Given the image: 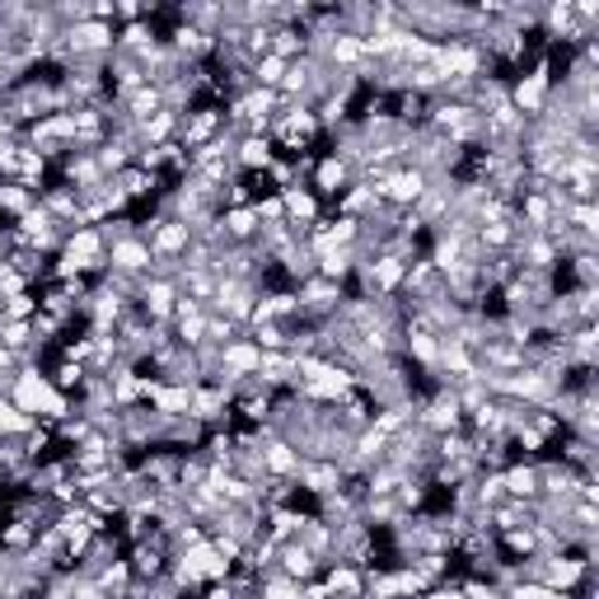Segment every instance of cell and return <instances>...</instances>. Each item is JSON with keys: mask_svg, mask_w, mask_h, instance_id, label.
I'll use <instances>...</instances> for the list:
<instances>
[{"mask_svg": "<svg viewBox=\"0 0 599 599\" xmlns=\"http://www.w3.org/2000/svg\"><path fill=\"white\" fill-rule=\"evenodd\" d=\"M351 183H356V169H351V165H347V159L337 155V150H318V155L309 159L305 188H309V192H314L324 207H333L337 197H343Z\"/></svg>", "mask_w": 599, "mask_h": 599, "instance_id": "obj_1", "label": "cell"}, {"mask_svg": "<svg viewBox=\"0 0 599 599\" xmlns=\"http://www.w3.org/2000/svg\"><path fill=\"white\" fill-rule=\"evenodd\" d=\"M178 282L174 276H165V272H150L146 282H141V295H136V309L146 314V324H155V328H169V318H174V305H178Z\"/></svg>", "mask_w": 599, "mask_h": 599, "instance_id": "obj_2", "label": "cell"}, {"mask_svg": "<svg viewBox=\"0 0 599 599\" xmlns=\"http://www.w3.org/2000/svg\"><path fill=\"white\" fill-rule=\"evenodd\" d=\"M417 427L427 435H450V431H464V408L459 398L450 393V385L441 393H431L427 403H417Z\"/></svg>", "mask_w": 599, "mask_h": 599, "instance_id": "obj_3", "label": "cell"}, {"mask_svg": "<svg viewBox=\"0 0 599 599\" xmlns=\"http://www.w3.org/2000/svg\"><path fill=\"white\" fill-rule=\"evenodd\" d=\"M258 291L253 282H239V276H221V286H216V300H211V314H225V318H234L239 328L249 324V314H253V305H258Z\"/></svg>", "mask_w": 599, "mask_h": 599, "instance_id": "obj_4", "label": "cell"}, {"mask_svg": "<svg viewBox=\"0 0 599 599\" xmlns=\"http://www.w3.org/2000/svg\"><path fill=\"white\" fill-rule=\"evenodd\" d=\"M207 318H211V309L207 305H197V300H178L174 305V318H169V337L178 347H202L207 343Z\"/></svg>", "mask_w": 599, "mask_h": 599, "instance_id": "obj_5", "label": "cell"}, {"mask_svg": "<svg viewBox=\"0 0 599 599\" xmlns=\"http://www.w3.org/2000/svg\"><path fill=\"white\" fill-rule=\"evenodd\" d=\"M108 272H123V276H150V272H155L150 244H146L141 234L113 239V244H108Z\"/></svg>", "mask_w": 599, "mask_h": 599, "instance_id": "obj_6", "label": "cell"}, {"mask_svg": "<svg viewBox=\"0 0 599 599\" xmlns=\"http://www.w3.org/2000/svg\"><path fill=\"white\" fill-rule=\"evenodd\" d=\"M282 211H286V225H291L300 239H305V234H309L318 221H324V202H318V197H314L305 183L282 192Z\"/></svg>", "mask_w": 599, "mask_h": 599, "instance_id": "obj_7", "label": "cell"}, {"mask_svg": "<svg viewBox=\"0 0 599 599\" xmlns=\"http://www.w3.org/2000/svg\"><path fill=\"white\" fill-rule=\"evenodd\" d=\"M295 487H300V492H309L314 502H324V496H333L337 487H343V469L328 464V459H300Z\"/></svg>", "mask_w": 599, "mask_h": 599, "instance_id": "obj_8", "label": "cell"}, {"mask_svg": "<svg viewBox=\"0 0 599 599\" xmlns=\"http://www.w3.org/2000/svg\"><path fill=\"white\" fill-rule=\"evenodd\" d=\"M318 586L328 590V599H361L366 595V571L351 563H324L318 567Z\"/></svg>", "mask_w": 599, "mask_h": 599, "instance_id": "obj_9", "label": "cell"}, {"mask_svg": "<svg viewBox=\"0 0 599 599\" xmlns=\"http://www.w3.org/2000/svg\"><path fill=\"white\" fill-rule=\"evenodd\" d=\"M230 159H234L239 174H267L272 159H276V146H272V136H239Z\"/></svg>", "mask_w": 599, "mask_h": 599, "instance_id": "obj_10", "label": "cell"}, {"mask_svg": "<svg viewBox=\"0 0 599 599\" xmlns=\"http://www.w3.org/2000/svg\"><path fill=\"white\" fill-rule=\"evenodd\" d=\"M263 473L276 477V483H295L300 450L286 441V435H272V441H263Z\"/></svg>", "mask_w": 599, "mask_h": 599, "instance_id": "obj_11", "label": "cell"}, {"mask_svg": "<svg viewBox=\"0 0 599 599\" xmlns=\"http://www.w3.org/2000/svg\"><path fill=\"white\" fill-rule=\"evenodd\" d=\"M38 207H43L56 225L80 230V197H75V188H66V183H52V188L38 192Z\"/></svg>", "mask_w": 599, "mask_h": 599, "instance_id": "obj_12", "label": "cell"}, {"mask_svg": "<svg viewBox=\"0 0 599 599\" xmlns=\"http://www.w3.org/2000/svg\"><path fill=\"white\" fill-rule=\"evenodd\" d=\"M108 183L127 197V207H141V202H155V197H159V178L146 174L141 165H127L117 178H108Z\"/></svg>", "mask_w": 599, "mask_h": 599, "instance_id": "obj_13", "label": "cell"}, {"mask_svg": "<svg viewBox=\"0 0 599 599\" xmlns=\"http://www.w3.org/2000/svg\"><path fill=\"white\" fill-rule=\"evenodd\" d=\"M318 567H324V563H318V557L300 544V538H291V544H282V553H276V571L291 576V581H300V586L314 581Z\"/></svg>", "mask_w": 599, "mask_h": 599, "instance_id": "obj_14", "label": "cell"}, {"mask_svg": "<svg viewBox=\"0 0 599 599\" xmlns=\"http://www.w3.org/2000/svg\"><path fill=\"white\" fill-rule=\"evenodd\" d=\"M174 282H178V295H183V300H197V305H207V309H211L221 276H216L211 267H178V272H174Z\"/></svg>", "mask_w": 599, "mask_h": 599, "instance_id": "obj_15", "label": "cell"}, {"mask_svg": "<svg viewBox=\"0 0 599 599\" xmlns=\"http://www.w3.org/2000/svg\"><path fill=\"white\" fill-rule=\"evenodd\" d=\"M502 483L511 502H538V464L534 459H521V464L502 469Z\"/></svg>", "mask_w": 599, "mask_h": 599, "instance_id": "obj_16", "label": "cell"}, {"mask_svg": "<svg viewBox=\"0 0 599 599\" xmlns=\"http://www.w3.org/2000/svg\"><path fill=\"white\" fill-rule=\"evenodd\" d=\"M272 56H282V62H305L309 33L300 24H272Z\"/></svg>", "mask_w": 599, "mask_h": 599, "instance_id": "obj_17", "label": "cell"}, {"mask_svg": "<svg viewBox=\"0 0 599 599\" xmlns=\"http://www.w3.org/2000/svg\"><path fill=\"white\" fill-rule=\"evenodd\" d=\"M146 403H150L159 417H188V408H192V389H188V385H165V379H159V385L150 389Z\"/></svg>", "mask_w": 599, "mask_h": 599, "instance_id": "obj_18", "label": "cell"}, {"mask_svg": "<svg viewBox=\"0 0 599 599\" xmlns=\"http://www.w3.org/2000/svg\"><path fill=\"white\" fill-rule=\"evenodd\" d=\"M300 544H305L314 557H318V563H333V525H324V521H318V515H314V521H305V525H300Z\"/></svg>", "mask_w": 599, "mask_h": 599, "instance_id": "obj_19", "label": "cell"}, {"mask_svg": "<svg viewBox=\"0 0 599 599\" xmlns=\"http://www.w3.org/2000/svg\"><path fill=\"white\" fill-rule=\"evenodd\" d=\"M136 136H141V146H165V141H174V136H178V113L159 108L155 117H146V123L136 127Z\"/></svg>", "mask_w": 599, "mask_h": 599, "instance_id": "obj_20", "label": "cell"}, {"mask_svg": "<svg viewBox=\"0 0 599 599\" xmlns=\"http://www.w3.org/2000/svg\"><path fill=\"white\" fill-rule=\"evenodd\" d=\"M0 347H10L19 356H33L38 337H33V324H24V318H0ZM29 370V366H24Z\"/></svg>", "mask_w": 599, "mask_h": 599, "instance_id": "obj_21", "label": "cell"}, {"mask_svg": "<svg viewBox=\"0 0 599 599\" xmlns=\"http://www.w3.org/2000/svg\"><path fill=\"white\" fill-rule=\"evenodd\" d=\"M567 230L586 234V239H599V202H571L563 216H557Z\"/></svg>", "mask_w": 599, "mask_h": 599, "instance_id": "obj_22", "label": "cell"}, {"mask_svg": "<svg viewBox=\"0 0 599 599\" xmlns=\"http://www.w3.org/2000/svg\"><path fill=\"white\" fill-rule=\"evenodd\" d=\"M286 66L291 62H282V56H263V62H253L249 66V85H258V90H282V80H286Z\"/></svg>", "mask_w": 599, "mask_h": 599, "instance_id": "obj_23", "label": "cell"}, {"mask_svg": "<svg viewBox=\"0 0 599 599\" xmlns=\"http://www.w3.org/2000/svg\"><path fill=\"white\" fill-rule=\"evenodd\" d=\"M38 207V197L29 188L19 183H0V216H10V221H19V216H29Z\"/></svg>", "mask_w": 599, "mask_h": 599, "instance_id": "obj_24", "label": "cell"}, {"mask_svg": "<svg viewBox=\"0 0 599 599\" xmlns=\"http://www.w3.org/2000/svg\"><path fill=\"white\" fill-rule=\"evenodd\" d=\"M253 599H305V586L291 581V576H282V571H267L263 581H258Z\"/></svg>", "mask_w": 599, "mask_h": 599, "instance_id": "obj_25", "label": "cell"}, {"mask_svg": "<svg viewBox=\"0 0 599 599\" xmlns=\"http://www.w3.org/2000/svg\"><path fill=\"white\" fill-rule=\"evenodd\" d=\"M234 337H244V328H239L234 318H225V314H211V318H207V347L221 351V347L234 343Z\"/></svg>", "mask_w": 599, "mask_h": 599, "instance_id": "obj_26", "label": "cell"}, {"mask_svg": "<svg viewBox=\"0 0 599 599\" xmlns=\"http://www.w3.org/2000/svg\"><path fill=\"white\" fill-rule=\"evenodd\" d=\"M253 211H258V221H263V225H282V221H286V211H282V192L263 197V202H258Z\"/></svg>", "mask_w": 599, "mask_h": 599, "instance_id": "obj_27", "label": "cell"}]
</instances>
